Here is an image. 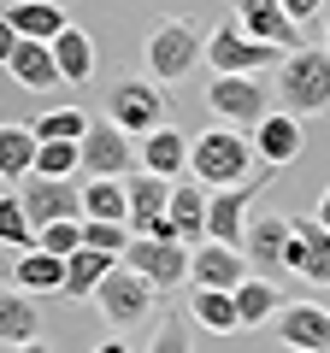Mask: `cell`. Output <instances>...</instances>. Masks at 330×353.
Listing matches in <instances>:
<instances>
[{"instance_id": "cell-1", "label": "cell", "mask_w": 330, "mask_h": 353, "mask_svg": "<svg viewBox=\"0 0 330 353\" xmlns=\"http://www.w3.org/2000/svg\"><path fill=\"white\" fill-rule=\"evenodd\" d=\"M271 101L295 118H318L330 112V48H301L295 41L278 59V83H271Z\"/></svg>"}, {"instance_id": "cell-2", "label": "cell", "mask_w": 330, "mask_h": 353, "mask_svg": "<svg viewBox=\"0 0 330 353\" xmlns=\"http://www.w3.org/2000/svg\"><path fill=\"white\" fill-rule=\"evenodd\" d=\"M142 59H148V77H153V83L171 88V83H183V77L206 59V30L195 24L189 12H171V18H159V24L148 30Z\"/></svg>"}, {"instance_id": "cell-3", "label": "cell", "mask_w": 330, "mask_h": 353, "mask_svg": "<svg viewBox=\"0 0 330 353\" xmlns=\"http://www.w3.org/2000/svg\"><path fill=\"white\" fill-rule=\"evenodd\" d=\"M254 165H260L254 136H248V130H236V124L201 130V136L189 141V176H201L206 189H218V183H242Z\"/></svg>"}, {"instance_id": "cell-4", "label": "cell", "mask_w": 330, "mask_h": 353, "mask_svg": "<svg viewBox=\"0 0 330 353\" xmlns=\"http://www.w3.org/2000/svg\"><path fill=\"white\" fill-rule=\"evenodd\" d=\"M266 71H213L206 83V112L218 124H236V130H254L260 118L271 112V83H260Z\"/></svg>"}, {"instance_id": "cell-5", "label": "cell", "mask_w": 330, "mask_h": 353, "mask_svg": "<svg viewBox=\"0 0 330 353\" xmlns=\"http://www.w3.org/2000/svg\"><path fill=\"white\" fill-rule=\"evenodd\" d=\"M153 301H159V289L142 277L136 265H124V259H118L113 271L101 277V289H95V306H101V318H106L113 330L148 324V318H153Z\"/></svg>"}, {"instance_id": "cell-6", "label": "cell", "mask_w": 330, "mask_h": 353, "mask_svg": "<svg viewBox=\"0 0 330 353\" xmlns=\"http://www.w3.org/2000/svg\"><path fill=\"white\" fill-rule=\"evenodd\" d=\"M106 118L130 136H148L153 124L171 118V88L153 83V77H118L113 94H106Z\"/></svg>"}, {"instance_id": "cell-7", "label": "cell", "mask_w": 330, "mask_h": 353, "mask_svg": "<svg viewBox=\"0 0 330 353\" xmlns=\"http://www.w3.org/2000/svg\"><path fill=\"white\" fill-rule=\"evenodd\" d=\"M283 53H289V48L248 36L236 18H230V24H213V30H206V65H213V71H278Z\"/></svg>"}, {"instance_id": "cell-8", "label": "cell", "mask_w": 330, "mask_h": 353, "mask_svg": "<svg viewBox=\"0 0 330 353\" xmlns=\"http://www.w3.org/2000/svg\"><path fill=\"white\" fill-rule=\"evenodd\" d=\"M118 259L136 265L142 277H148L153 289H165V294L189 283V241H177V236H130Z\"/></svg>"}, {"instance_id": "cell-9", "label": "cell", "mask_w": 330, "mask_h": 353, "mask_svg": "<svg viewBox=\"0 0 330 353\" xmlns=\"http://www.w3.org/2000/svg\"><path fill=\"white\" fill-rule=\"evenodd\" d=\"M77 148H83V165H77L83 176H130L142 165L136 159V136L118 130L113 118H89V130H83Z\"/></svg>"}, {"instance_id": "cell-10", "label": "cell", "mask_w": 330, "mask_h": 353, "mask_svg": "<svg viewBox=\"0 0 330 353\" xmlns=\"http://www.w3.org/2000/svg\"><path fill=\"white\" fill-rule=\"evenodd\" d=\"M283 271L289 277H307L318 289H330V224L324 218H295V236H289V253H283Z\"/></svg>"}, {"instance_id": "cell-11", "label": "cell", "mask_w": 330, "mask_h": 353, "mask_svg": "<svg viewBox=\"0 0 330 353\" xmlns=\"http://www.w3.org/2000/svg\"><path fill=\"white\" fill-rule=\"evenodd\" d=\"M24 212H30V224H53V218H83V183H71V176H41V171H30L24 176Z\"/></svg>"}, {"instance_id": "cell-12", "label": "cell", "mask_w": 330, "mask_h": 353, "mask_svg": "<svg viewBox=\"0 0 330 353\" xmlns=\"http://www.w3.org/2000/svg\"><path fill=\"white\" fill-rule=\"evenodd\" d=\"M271 330H278L283 347L330 353V306H318V301H283L271 312Z\"/></svg>"}, {"instance_id": "cell-13", "label": "cell", "mask_w": 330, "mask_h": 353, "mask_svg": "<svg viewBox=\"0 0 330 353\" xmlns=\"http://www.w3.org/2000/svg\"><path fill=\"white\" fill-rule=\"evenodd\" d=\"M289 236H295V218H289V212H260V218H248V230H242V253H248V265H254V271L283 277Z\"/></svg>"}, {"instance_id": "cell-14", "label": "cell", "mask_w": 330, "mask_h": 353, "mask_svg": "<svg viewBox=\"0 0 330 353\" xmlns=\"http://www.w3.org/2000/svg\"><path fill=\"white\" fill-rule=\"evenodd\" d=\"M124 194H130V212H124V224H130V236H159V224H165V201H171V176H153V171H130L124 176Z\"/></svg>"}, {"instance_id": "cell-15", "label": "cell", "mask_w": 330, "mask_h": 353, "mask_svg": "<svg viewBox=\"0 0 330 353\" xmlns=\"http://www.w3.org/2000/svg\"><path fill=\"white\" fill-rule=\"evenodd\" d=\"M254 265H248V253L230 248V241H195L189 248V283H206V289H236L242 277H248Z\"/></svg>"}, {"instance_id": "cell-16", "label": "cell", "mask_w": 330, "mask_h": 353, "mask_svg": "<svg viewBox=\"0 0 330 353\" xmlns=\"http://www.w3.org/2000/svg\"><path fill=\"white\" fill-rule=\"evenodd\" d=\"M248 136H254V153H260L266 165H295V159H301V148H307V118L271 106V112L260 118Z\"/></svg>"}, {"instance_id": "cell-17", "label": "cell", "mask_w": 330, "mask_h": 353, "mask_svg": "<svg viewBox=\"0 0 330 353\" xmlns=\"http://www.w3.org/2000/svg\"><path fill=\"white\" fill-rule=\"evenodd\" d=\"M136 159H142V171L177 183V176H189V136L165 118V124H153L148 136H136Z\"/></svg>"}, {"instance_id": "cell-18", "label": "cell", "mask_w": 330, "mask_h": 353, "mask_svg": "<svg viewBox=\"0 0 330 353\" xmlns=\"http://www.w3.org/2000/svg\"><path fill=\"white\" fill-rule=\"evenodd\" d=\"M165 224L177 241H206V183L201 176H177L171 183V201H165Z\"/></svg>"}, {"instance_id": "cell-19", "label": "cell", "mask_w": 330, "mask_h": 353, "mask_svg": "<svg viewBox=\"0 0 330 353\" xmlns=\"http://www.w3.org/2000/svg\"><path fill=\"white\" fill-rule=\"evenodd\" d=\"M6 71H12L18 88H30V94H48V88H65L59 83V65H53V48L41 36H18L12 59H6Z\"/></svg>"}, {"instance_id": "cell-20", "label": "cell", "mask_w": 330, "mask_h": 353, "mask_svg": "<svg viewBox=\"0 0 330 353\" xmlns=\"http://www.w3.org/2000/svg\"><path fill=\"white\" fill-rule=\"evenodd\" d=\"M41 341V312H36V294L6 283L0 289V347H30Z\"/></svg>"}, {"instance_id": "cell-21", "label": "cell", "mask_w": 330, "mask_h": 353, "mask_svg": "<svg viewBox=\"0 0 330 353\" xmlns=\"http://www.w3.org/2000/svg\"><path fill=\"white\" fill-rule=\"evenodd\" d=\"M189 324L206 330V336H230V330H242L236 289H206V283H189Z\"/></svg>"}, {"instance_id": "cell-22", "label": "cell", "mask_w": 330, "mask_h": 353, "mask_svg": "<svg viewBox=\"0 0 330 353\" xmlns=\"http://www.w3.org/2000/svg\"><path fill=\"white\" fill-rule=\"evenodd\" d=\"M236 24L248 30V36H260V41H278V48H295V18L283 12V0H236Z\"/></svg>"}, {"instance_id": "cell-23", "label": "cell", "mask_w": 330, "mask_h": 353, "mask_svg": "<svg viewBox=\"0 0 330 353\" xmlns=\"http://www.w3.org/2000/svg\"><path fill=\"white\" fill-rule=\"evenodd\" d=\"M53 48V65H59V83H71V88H83L95 77V41H89V30H77V24H65L59 36L48 41Z\"/></svg>"}, {"instance_id": "cell-24", "label": "cell", "mask_w": 330, "mask_h": 353, "mask_svg": "<svg viewBox=\"0 0 330 353\" xmlns=\"http://www.w3.org/2000/svg\"><path fill=\"white\" fill-rule=\"evenodd\" d=\"M12 283L30 294H59L65 289V259L48 248H18V265H12Z\"/></svg>"}, {"instance_id": "cell-25", "label": "cell", "mask_w": 330, "mask_h": 353, "mask_svg": "<svg viewBox=\"0 0 330 353\" xmlns=\"http://www.w3.org/2000/svg\"><path fill=\"white\" fill-rule=\"evenodd\" d=\"M118 265V253H101V248H77L71 259H65V289L71 301H95V289H101V277Z\"/></svg>"}, {"instance_id": "cell-26", "label": "cell", "mask_w": 330, "mask_h": 353, "mask_svg": "<svg viewBox=\"0 0 330 353\" xmlns=\"http://www.w3.org/2000/svg\"><path fill=\"white\" fill-rule=\"evenodd\" d=\"M36 171V130L30 124H0V176L24 183Z\"/></svg>"}, {"instance_id": "cell-27", "label": "cell", "mask_w": 330, "mask_h": 353, "mask_svg": "<svg viewBox=\"0 0 330 353\" xmlns=\"http://www.w3.org/2000/svg\"><path fill=\"white\" fill-rule=\"evenodd\" d=\"M278 306H283V294H278V283H271L266 271H248V277L236 283V312H242V324H271Z\"/></svg>"}, {"instance_id": "cell-28", "label": "cell", "mask_w": 330, "mask_h": 353, "mask_svg": "<svg viewBox=\"0 0 330 353\" xmlns=\"http://www.w3.org/2000/svg\"><path fill=\"white\" fill-rule=\"evenodd\" d=\"M124 212H130L124 176H89L83 183V218H124Z\"/></svg>"}, {"instance_id": "cell-29", "label": "cell", "mask_w": 330, "mask_h": 353, "mask_svg": "<svg viewBox=\"0 0 330 353\" xmlns=\"http://www.w3.org/2000/svg\"><path fill=\"white\" fill-rule=\"evenodd\" d=\"M6 18H12V30H18V36H41V41H53V36L65 30V12L53 6V0H18V6H12Z\"/></svg>"}, {"instance_id": "cell-30", "label": "cell", "mask_w": 330, "mask_h": 353, "mask_svg": "<svg viewBox=\"0 0 330 353\" xmlns=\"http://www.w3.org/2000/svg\"><path fill=\"white\" fill-rule=\"evenodd\" d=\"M89 118H95V112H83V106H53V112H41L30 130H36V141H53V136H71V141H83Z\"/></svg>"}, {"instance_id": "cell-31", "label": "cell", "mask_w": 330, "mask_h": 353, "mask_svg": "<svg viewBox=\"0 0 330 353\" xmlns=\"http://www.w3.org/2000/svg\"><path fill=\"white\" fill-rule=\"evenodd\" d=\"M0 248H36V224L18 194H0Z\"/></svg>"}, {"instance_id": "cell-32", "label": "cell", "mask_w": 330, "mask_h": 353, "mask_svg": "<svg viewBox=\"0 0 330 353\" xmlns=\"http://www.w3.org/2000/svg\"><path fill=\"white\" fill-rule=\"evenodd\" d=\"M83 165V148L71 136H53V141H36V171L41 176H71Z\"/></svg>"}, {"instance_id": "cell-33", "label": "cell", "mask_w": 330, "mask_h": 353, "mask_svg": "<svg viewBox=\"0 0 330 353\" xmlns=\"http://www.w3.org/2000/svg\"><path fill=\"white\" fill-rule=\"evenodd\" d=\"M36 248L71 259V253L83 248V218H53V224H41V230H36Z\"/></svg>"}, {"instance_id": "cell-34", "label": "cell", "mask_w": 330, "mask_h": 353, "mask_svg": "<svg viewBox=\"0 0 330 353\" xmlns=\"http://www.w3.org/2000/svg\"><path fill=\"white\" fill-rule=\"evenodd\" d=\"M130 224L124 218H83V248H101V253H124Z\"/></svg>"}, {"instance_id": "cell-35", "label": "cell", "mask_w": 330, "mask_h": 353, "mask_svg": "<svg viewBox=\"0 0 330 353\" xmlns=\"http://www.w3.org/2000/svg\"><path fill=\"white\" fill-rule=\"evenodd\" d=\"M153 347H159V353L165 347H195V336H189V330H177V324H165L159 336H153Z\"/></svg>"}, {"instance_id": "cell-36", "label": "cell", "mask_w": 330, "mask_h": 353, "mask_svg": "<svg viewBox=\"0 0 330 353\" xmlns=\"http://www.w3.org/2000/svg\"><path fill=\"white\" fill-rule=\"evenodd\" d=\"M318 6H324V0H283V12H289L295 24H307V18H318Z\"/></svg>"}, {"instance_id": "cell-37", "label": "cell", "mask_w": 330, "mask_h": 353, "mask_svg": "<svg viewBox=\"0 0 330 353\" xmlns=\"http://www.w3.org/2000/svg\"><path fill=\"white\" fill-rule=\"evenodd\" d=\"M12 48H18V30H12V18L0 12V65L12 59Z\"/></svg>"}, {"instance_id": "cell-38", "label": "cell", "mask_w": 330, "mask_h": 353, "mask_svg": "<svg viewBox=\"0 0 330 353\" xmlns=\"http://www.w3.org/2000/svg\"><path fill=\"white\" fill-rule=\"evenodd\" d=\"M318 218H324V224H330V189H324V201H318Z\"/></svg>"}, {"instance_id": "cell-39", "label": "cell", "mask_w": 330, "mask_h": 353, "mask_svg": "<svg viewBox=\"0 0 330 353\" xmlns=\"http://www.w3.org/2000/svg\"><path fill=\"white\" fill-rule=\"evenodd\" d=\"M324 48H330V30H324Z\"/></svg>"}]
</instances>
